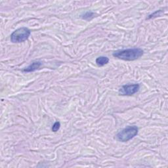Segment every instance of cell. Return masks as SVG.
<instances>
[{
    "mask_svg": "<svg viewBox=\"0 0 168 168\" xmlns=\"http://www.w3.org/2000/svg\"><path fill=\"white\" fill-rule=\"evenodd\" d=\"M42 63L39 62V61H35V62L32 63L29 66V67L24 69L23 71L24 72H34V71L39 68L41 66H42Z\"/></svg>",
    "mask_w": 168,
    "mask_h": 168,
    "instance_id": "5b68a950",
    "label": "cell"
},
{
    "mask_svg": "<svg viewBox=\"0 0 168 168\" xmlns=\"http://www.w3.org/2000/svg\"><path fill=\"white\" fill-rule=\"evenodd\" d=\"M143 50L140 48H132L118 50L113 53L116 58L124 60H135L139 59L143 55Z\"/></svg>",
    "mask_w": 168,
    "mask_h": 168,
    "instance_id": "6da1fadb",
    "label": "cell"
},
{
    "mask_svg": "<svg viewBox=\"0 0 168 168\" xmlns=\"http://www.w3.org/2000/svg\"><path fill=\"white\" fill-rule=\"evenodd\" d=\"M109 62V59L106 57H99L96 59V63L99 67H103V66L108 64Z\"/></svg>",
    "mask_w": 168,
    "mask_h": 168,
    "instance_id": "8992f818",
    "label": "cell"
},
{
    "mask_svg": "<svg viewBox=\"0 0 168 168\" xmlns=\"http://www.w3.org/2000/svg\"><path fill=\"white\" fill-rule=\"evenodd\" d=\"M140 89L139 84H128L123 85L119 90V93L121 95H132L136 93Z\"/></svg>",
    "mask_w": 168,
    "mask_h": 168,
    "instance_id": "277c9868",
    "label": "cell"
},
{
    "mask_svg": "<svg viewBox=\"0 0 168 168\" xmlns=\"http://www.w3.org/2000/svg\"><path fill=\"white\" fill-rule=\"evenodd\" d=\"M163 13L162 11H161V10H159V11H156L155 13H154L153 14H152L150 15H149V17L148 18H154L156 17H158V16H160L161 14Z\"/></svg>",
    "mask_w": 168,
    "mask_h": 168,
    "instance_id": "9c48e42d",
    "label": "cell"
},
{
    "mask_svg": "<svg viewBox=\"0 0 168 168\" xmlns=\"http://www.w3.org/2000/svg\"><path fill=\"white\" fill-rule=\"evenodd\" d=\"M60 122H59V121H56L55 123L53 124V125L52 126L51 130H52L53 132H57V131L60 129Z\"/></svg>",
    "mask_w": 168,
    "mask_h": 168,
    "instance_id": "ba28073f",
    "label": "cell"
},
{
    "mask_svg": "<svg viewBox=\"0 0 168 168\" xmlns=\"http://www.w3.org/2000/svg\"><path fill=\"white\" fill-rule=\"evenodd\" d=\"M138 133V128L135 125L128 126L116 135V139L121 142H128Z\"/></svg>",
    "mask_w": 168,
    "mask_h": 168,
    "instance_id": "7a4b0ae2",
    "label": "cell"
},
{
    "mask_svg": "<svg viewBox=\"0 0 168 168\" xmlns=\"http://www.w3.org/2000/svg\"><path fill=\"white\" fill-rule=\"evenodd\" d=\"M30 34L31 32L28 28H20L11 34V40L13 43H22L28 39Z\"/></svg>",
    "mask_w": 168,
    "mask_h": 168,
    "instance_id": "3957f363",
    "label": "cell"
},
{
    "mask_svg": "<svg viewBox=\"0 0 168 168\" xmlns=\"http://www.w3.org/2000/svg\"><path fill=\"white\" fill-rule=\"evenodd\" d=\"M94 15H95V13L93 12H91V11L86 12L82 16V18L85 20H90L94 17Z\"/></svg>",
    "mask_w": 168,
    "mask_h": 168,
    "instance_id": "52a82bcc",
    "label": "cell"
}]
</instances>
